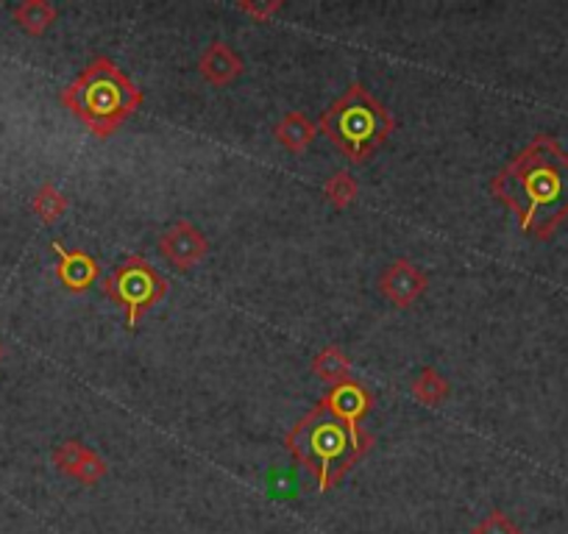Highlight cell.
<instances>
[{
  "instance_id": "5bb4252c",
  "label": "cell",
  "mask_w": 568,
  "mask_h": 534,
  "mask_svg": "<svg viewBox=\"0 0 568 534\" xmlns=\"http://www.w3.org/2000/svg\"><path fill=\"white\" fill-rule=\"evenodd\" d=\"M312 373H316L321 381H327L329 387L340 384V381H349L351 379L349 353H345L340 346L321 348V351L316 353V359H312Z\"/></svg>"
},
{
  "instance_id": "3957f363",
  "label": "cell",
  "mask_w": 568,
  "mask_h": 534,
  "mask_svg": "<svg viewBox=\"0 0 568 534\" xmlns=\"http://www.w3.org/2000/svg\"><path fill=\"white\" fill-rule=\"evenodd\" d=\"M59 101L104 140L143 106V90L110 57H95L64 86Z\"/></svg>"
},
{
  "instance_id": "7c38bea8",
  "label": "cell",
  "mask_w": 568,
  "mask_h": 534,
  "mask_svg": "<svg viewBox=\"0 0 568 534\" xmlns=\"http://www.w3.org/2000/svg\"><path fill=\"white\" fill-rule=\"evenodd\" d=\"M273 134L279 145H285V148L293 151V154H304V151L316 143L318 125L312 123L304 112H290L276 123Z\"/></svg>"
},
{
  "instance_id": "ac0fdd59",
  "label": "cell",
  "mask_w": 568,
  "mask_h": 534,
  "mask_svg": "<svg viewBox=\"0 0 568 534\" xmlns=\"http://www.w3.org/2000/svg\"><path fill=\"white\" fill-rule=\"evenodd\" d=\"M471 534H521V528H518L516 521H513V517H507L505 512L494 510V512H488V515H485L477 526H474V532Z\"/></svg>"
},
{
  "instance_id": "8fae6325",
  "label": "cell",
  "mask_w": 568,
  "mask_h": 534,
  "mask_svg": "<svg viewBox=\"0 0 568 534\" xmlns=\"http://www.w3.org/2000/svg\"><path fill=\"white\" fill-rule=\"evenodd\" d=\"M321 404L327 407V410H332L334 415L343 418V421L360 423L362 418L371 412L373 396L365 384L349 379V381H340V384L329 387L327 396L321 398Z\"/></svg>"
},
{
  "instance_id": "7a4b0ae2",
  "label": "cell",
  "mask_w": 568,
  "mask_h": 534,
  "mask_svg": "<svg viewBox=\"0 0 568 534\" xmlns=\"http://www.w3.org/2000/svg\"><path fill=\"white\" fill-rule=\"evenodd\" d=\"M285 445L312 473L318 493H329L371 451L373 438L360 423L343 421L318 401L288 432Z\"/></svg>"
},
{
  "instance_id": "52a82bcc",
  "label": "cell",
  "mask_w": 568,
  "mask_h": 534,
  "mask_svg": "<svg viewBox=\"0 0 568 534\" xmlns=\"http://www.w3.org/2000/svg\"><path fill=\"white\" fill-rule=\"evenodd\" d=\"M430 287V279H426L424 267H419L410 259H396L382 270L379 276V290L393 307L410 309Z\"/></svg>"
},
{
  "instance_id": "4fadbf2b",
  "label": "cell",
  "mask_w": 568,
  "mask_h": 534,
  "mask_svg": "<svg viewBox=\"0 0 568 534\" xmlns=\"http://www.w3.org/2000/svg\"><path fill=\"white\" fill-rule=\"evenodd\" d=\"M14 23L31 37H42L53 23H56L59 12L56 7H51L48 0H23L18 9L12 12Z\"/></svg>"
},
{
  "instance_id": "2e32d148",
  "label": "cell",
  "mask_w": 568,
  "mask_h": 534,
  "mask_svg": "<svg viewBox=\"0 0 568 534\" xmlns=\"http://www.w3.org/2000/svg\"><path fill=\"white\" fill-rule=\"evenodd\" d=\"M31 209H34V215L40 217L42 223H56L59 217L68 212V198H64V193L56 184L45 182L37 189L34 201H31Z\"/></svg>"
},
{
  "instance_id": "ba28073f",
  "label": "cell",
  "mask_w": 568,
  "mask_h": 534,
  "mask_svg": "<svg viewBox=\"0 0 568 534\" xmlns=\"http://www.w3.org/2000/svg\"><path fill=\"white\" fill-rule=\"evenodd\" d=\"M53 465H56L59 473L70 476L73 482L86 484V487L99 484L110 473V465H106L104 456L95 449H90V445L81 443V440H62L53 449Z\"/></svg>"
},
{
  "instance_id": "277c9868",
  "label": "cell",
  "mask_w": 568,
  "mask_h": 534,
  "mask_svg": "<svg viewBox=\"0 0 568 534\" xmlns=\"http://www.w3.org/2000/svg\"><path fill=\"white\" fill-rule=\"evenodd\" d=\"M396 120L362 84H351L318 120V131L349 162H365L388 143Z\"/></svg>"
},
{
  "instance_id": "9a60e30c",
  "label": "cell",
  "mask_w": 568,
  "mask_h": 534,
  "mask_svg": "<svg viewBox=\"0 0 568 534\" xmlns=\"http://www.w3.org/2000/svg\"><path fill=\"white\" fill-rule=\"evenodd\" d=\"M410 392H413L424 407H441L448 401L452 384H448V379L437 368H424L415 376L413 384H410Z\"/></svg>"
},
{
  "instance_id": "d6986e66",
  "label": "cell",
  "mask_w": 568,
  "mask_h": 534,
  "mask_svg": "<svg viewBox=\"0 0 568 534\" xmlns=\"http://www.w3.org/2000/svg\"><path fill=\"white\" fill-rule=\"evenodd\" d=\"M281 7H285L281 0H240L237 3V9L257 20V23H270L281 12Z\"/></svg>"
},
{
  "instance_id": "30bf717a",
  "label": "cell",
  "mask_w": 568,
  "mask_h": 534,
  "mask_svg": "<svg viewBox=\"0 0 568 534\" xmlns=\"http://www.w3.org/2000/svg\"><path fill=\"white\" fill-rule=\"evenodd\" d=\"M242 70H246L242 57L224 40L209 42L202 51V57H198V73H202L204 81L213 86L231 84V81L240 79Z\"/></svg>"
},
{
  "instance_id": "9c48e42d",
  "label": "cell",
  "mask_w": 568,
  "mask_h": 534,
  "mask_svg": "<svg viewBox=\"0 0 568 534\" xmlns=\"http://www.w3.org/2000/svg\"><path fill=\"white\" fill-rule=\"evenodd\" d=\"M53 254H56V279L70 292L90 290L101 279V265L92 254L81 248H68L62 239H53Z\"/></svg>"
},
{
  "instance_id": "5b68a950",
  "label": "cell",
  "mask_w": 568,
  "mask_h": 534,
  "mask_svg": "<svg viewBox=\"0 0 568 534\" xmlns=\"http://www.w3.org/2000/svg\"><path fill=\"white\" fill-rule=\"evenodd\" d=\"M101 290L117 307H123L128 329H137L145 312L156 307L171 287H167L165 276L156 267H151V261H145L143 256H128L126 261L115 267V274L110 279H104Z\"/></svg>"
},
{
  "instance_id": "8992f818",
  "label": "cell",
  "mask_w": 568,
  "mask_h": 534,
  "mask_svg": "<svg viewBox=\"0 0 568 534\" xmlns=\"http://www.w3.org/2000/svg\"><path fill=\"white\" fill-rule=\"evenodd\" d=\"M156 248H159L162 259L167 265H173L176 270H189V267H196L207 256L209 239L204 237V232L196 223L176 220L159 234Z\"/></svg>"
},
{
  "instance_id": "e0dca14e",
  "label": "cell",
  "mask_w": 568,
  "mask_h": 534,
  "mask_svg": "<svg viewBox=\"0 0 568 534\" xmlns=\"http://www.w3.org/2000/svg\"><path fill=\"white\" fill-rule=\"evenodd\" d=\"M323 195H327V201L334 209H349L357 201V195H360V184H357V178L349 171H338L323 184Z\"/></svg>"
},
{
  "instance_id": "6da1fadb",
  "label": "cell",
  "mask_w": 568,
  "mask_h": 534,
  "mask_svg": "<svg viewBox=\"0 0 568 534\" xmlns=\"http://www.w3.org/2000/svg\"><path fill=\"white\" fill-rule=\"evenodd\" d=\"M524 234L549 239L568 217V154L551 134H535L490 182Z\"/></svg>"
}]
</instances>
